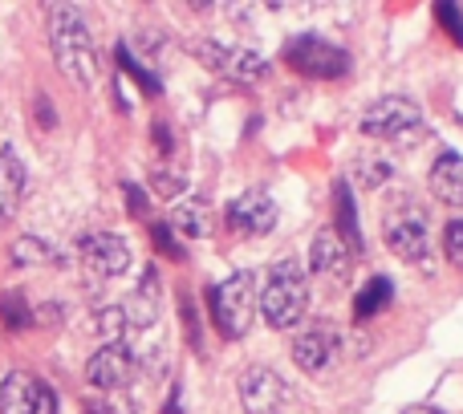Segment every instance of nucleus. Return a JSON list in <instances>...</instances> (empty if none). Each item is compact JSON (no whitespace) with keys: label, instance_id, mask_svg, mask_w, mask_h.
Here are the masks:
<instances>
[{"label":"nucleus","instance_id":"f257e3e1","mask_svg":"<svg viewBox=\"0 0 463 414\" xmlns=\"http://www.w3.org/2000/svg\"><path fill=\"white\" fill-rule=\"evenodd\" d=\"M45 24H49V49H53L57 70L78 89H90L98 81V45H94L86 13L73 5H49Z\"/></svg>","mask_w":463,"mask_h":414},{"label":"nucleus","instance_id":"f03ea898","mask_svg":"<svg viewBox=\"0 0 463 414\" xmlns=\"http://www.w3.org/2000/svg\"><path fill=\"white\" fill-rule=\"evenodd\" d=\"M260 317L269 321V329H293L301 325L305 309H309V277L305 264L297 256H280L264 277V288L256 293Z\"/></svg>","mask_w":463,"mask_h":414},{"label":"nucleus","instance_id":"7ed1b4c3","mask_svg":"<svg viewBox=\"0 0 463 414\" xmlns=\"http://www.w3.org/2000/svg\"><path fill=\"white\" fill-rule=\"evenodd\" d=\"M383 240L399 260H427L431 252V223H427V207L415 195H394L383 212Z\"/></svg>","mask_w":463,"mask_h":414},{"label":"nucleus","instance_id":"20e7f679","mask_svg":"<svg viewBox=\"0 0 463 414\" xmlns=\"http://www.w3.org/2000/svg\"><path fill=\"white\" fill-rule=\"evenodd\" d=\"M208 309H212V325L224 342H236V337L248 334L256 313V285L252 272H232L228 280L208 288Z\"/></svg>","mask_w":463,"mask_h":414},{"label":"nucleus","instance_id":"39448f33","mask_svg":"<svg viewBox=\"0 0 463 414\" xmlns=\"http://www.w3.org/2000/svg\"><path fill=\"white\" fill-rule=\"evenodd\" d=\"M285 65L293 73H301V78L309 81H334V78H345L354 65V57L345 53L342 45H334V41L317 37V33H297L293 41L285 45Z\"/></svg>","mask_w":463,"mask_h":414},{"label":"nucleus","instance_id":"423d86ee","mask_svg":"<svg viewBox=\"0 0 463 414\" xmlns=\"http://www.w3.org/2000/svg\"><path fill=\"white\" fill-rule=\"evenodd\" d=\"M423 130V106L415 98L386 94L362 114V135L366 138H386V143H402V138H419Z\"/></svg>","mask_w":463,"mask_h":414},{"label":"nucleus","instance_id":"0eeeda50","mask_svg":"<svg viewBox=\"0 0 463 414\" xmlns=\"http://www.w3.org/2000/svg\"><path fill=\"white\" fill-rule=\"evenodd\" d=\"M187 49H192L208 70L224 73L228 81H240V86H256V81L269 78V57H260L256 49L224 45V41H212V37H195Z\"/></svg>","mask_w":463,"mask_h":414},{"label":"nucleus","instance_id":"6e6552de","mask_svg":"<svg viewBox=\"0 0 463 414\" xmlns=\"http://www.w3.org/2000/svg\"><path fill=\"white\" fill-rule=\"evenodd\" d=\"M236 394L244 414H288L293 407V386L272 366H248L236 378Z\"/></svg>","mask_w":463,"mask_h":414},{"label":"nucleus","instance_id":"1a4fd4ad","mask_svg":"<svg viewBox=\"0 0 463 414\" xmlns=\"http://www.w3.org/2000/svg\"><path fill=\"white\" fill-rule=\"evenodd\" d=\"M0 414H57V394L29 370H13L0 382Z\"/></svg>","mask_w":463,"mask_h":414},{"label":"nucleus","instance_id":"9d476101","mask_svg":"<svg viewBox=\"0 0 463 414\" xmlns=\"http://www.w3.org/2000/svg\"><path fill=\"white\" fill-rule=\"evenodd\" d=\"M130 374H135V350H130L127 342H106L102 350H94L86 362V382L106 394L127 386Z\"/></svg>","mask_w":463,"mask_h":414},{"label":"nucleus","instance_id":"9b49d317","mask_svg":"<svg viewBox=\"0 0 463 414\" xmlns=\"http://www.w3.org/2000/svg\"><path fill=\"white\" fill-rule=\"evenodd\" d=\"M78 252L86 260V268L98 272V277H122L130 268V260H135L130 244L122 236H114V231H86L78 240Z\"/></svg>","mask_w":463,"mask_h":414},{"label":"nucleus","instance_id":"f8f14e48","mask_svg":"<svg viewBox=\"0 0 463 414\" xmlns=\"http://www.w3.org/2000/svg\"><path fill=\"white\" fill-rule=\"evenodd\" d=\"M288 353H293V362L305 370V374H321V370L337 358V334L326 325V321L305 325V329H297V334H293Z\"/></svg>","mask_w":463,"mask_h":414},{"label":"nucleus","instance_id":"ddd939ff","mask_svg":"<svg viewBox=\"0 0 463 414\" xmlns=\"http://www.w3.org/2000/svg\"><path fill=\"white\" fill-rule=\"evenodd\" d=\"M228 228L244 231V236H264V231L277 228V203L264 192H244L228 203Z\"/></svg>","mask_w":463,"mask_h":414},{"label":"nucleus","instance_id":"4468645a","mask_svg":"<svg viewBox=\"0 0 463 414\" xmlns=\"http://www.w3.org/2000/svg\"><path fill=\"white\" fill-rule=\"evenodd\" d=\"M354 260H358V256H354L350 248L337 240L334 228H321L317 236H313V244H309V272H317V277H326V280H345V277H350V268H354Z\"/></svg>","mask_w":463,"mask_h":414},{"label":"nucleus","instance_id":"2eb2a0df","mask_svg":"<svg viewBox=\"0 0 463 414\" xmlns=\"http://www.w3.org/2000/svg\"><path fill=\"white\" fill-rule=\"evenodd\" d=\"M427 187L439 203L463 207V155L459 151H443L435 155L431 171H427Z\"/></svg>","mask_w":463,"mask_h":414},{"label":"nucleus","instance_id":"dca6fc26","mask_svg":"<svg viewBox=\"0 0 463 414\" xmlns=\"http://www.w3.org/2000/svg\"><path fill=\"white\" fill-rule=\"evenodd\" d=\"M334 231L354 256H362L366 240H362V220H358V203H354V192L345 179L334 183Z\"/></svg>","mask_w":463,"mask_h":414},{"label":"nucleus","instance_id":"f3484780","mask_svg":"<svg viewBox=\"0 0 463 414\" xmlns=\"http://www.w3.org/2000/svg\"><path fill=\"white\" fill-rule=\"evenodd\" d=\"M24 195V163L16 146H0V223L13 220Z\"/></svg>","mask_w":463,"mask_h":414},{"label":"nucleus","instance_id":"a211bd4d","mask_svg":"<svg viewBox=\"0 0 463 414\" xmlns=\"http://www.w3.org/2000/svg\"><path fill=\"white\" fill-rule=\"evenodd\" d=\"M394 301V280L391 277H370L366 285L354 293V321H374Z\"/></svg>","mask_w":463,"mask_h":414},{"label":"nucleus","instance_id":"6ab92c4d","mask_svg":"<svg viewBox=\"0 0 463 414\" xmlns=\"http://www.w3.org/2000/svg\"><path fill=\"white\" fill-rule=\"evenodd\" d=\"M171 228L184 231V236H192V240H203V236L212 231V212H208V203H203V200H184V203H175V212H171Z\"/></svg>","mask_w":463,"mask_h":414},{"label":"nucleus","instance_id":"aec40b11","mask_svg":"<svg viewBox=\"0 0 463 414\" xmlns=\"http://www.w3.org/2000/svg\"><path fill=\"white\" fill-rule=\"evenodd\" d=\"M13 260L21 264V268H33V264H65V256L57 252L49 240H41V236H21V240H13Z\"/></svg>","mask_w":463,"mask_h":414},{"label":"nucleus","instance_id":"412c9836","mask_svg":"<svg viewBox=\"0 0 463 414\" xmlns=\"http://www.w3.org/2000/svg\"><path fill=\"white\" fill-rule=\"evenodd\" d=\"M114 57H118V70L127 73V78H135L143 94H151V98H155V94H163V81L155 78V73L146 70V65L138 61L135 53H130V49H127V41H118V45H114Z\"/></svg>","mask_w":463,"mask_h":414},{"label":"nucleus","instance_id":"4be33fe9","mask_svg":"<svg viewBox=\"0 0 463 414\" xmlns=\"http://www.w3.org/2000/svg\"><path fill=\"white\" fill-rule=\"evenodd\" d=\"M94 321H98V334H102L106 342H122V337H127V329L135 325L127 305H106V309H98Z\"/></svg>","mask_w":463,"mask_h":414},{"label":"nucleus","instance_id":"5701e85b","mask_svg":"<svg viewBox=\"0 0 463 414\" xmlns=\"http://www.w3.org/2000/svg\"><path fill=\"white\" fill-rule=\"evenodd\" d=\"M151 187H155V195H159V200H175V195H184L187 179H184V171H175L171 163H159V167H155V175H151Z\"/></svg>","mask_w":463,"mask_h":414},{"label":"nucleus","instance_id":"b1692460","mask_svg":"<svg viewBox=\"0 0 463 414\" xmlns=\"http://www.w3.org/2000/svg\"><path fill=\"white\" fill-rule=\"evenodd\" d=\"M0 317H5V325L8 329H24V325H33V309H29V301H24L21 293H5V301H0Z\"/></svg>","mask_w":463,"mask_h":414},{"label":"nucleus","instance_id":"393cba45","mask_svg":"<svg viewBox=\"0 0 463 414\" xmlns=\"http://www.w3.org/2000/svg\"><path fill=\"white\" fill-rule=\"evenodd\" d=\"M435 21H439V29L463 49V8L451 5V0H439V5H435Z\"/></svg>","mask_w":463,"mask_h":414},{"label":"nucleus","instance_id":"a878e982","mask_svg":"<svg viewBox=\"0 0 463 414\" xmlns=\"http://www.w3.org/2000/svg\"><path fill=\"white\" fill-rule=\"evenodd\" d=\"M151 240H155V248H159L167 260H187V248L179 244V236H175L171 223H151Z\"/></svg>","mask_w":463,"mask_h":414},{"label":"nucleus","instance_id":"bb28decb","mask_svg":"<svg viewBox=\"0 0 463 414\" xmlns=\"http://www.w3.org/2000/svg\"><path fill=\"white\" fill-rule=\"evenodd\" d=\"M391 175H394V167L386 159H358V183L370 187V192H378Z\"/></svg>","mask_w":463,"mask_h":414},{"label":"nucleus","instance_id":"cd10ccee","mask_svg":"<svg viewBox=\"0 0 463 414\" xmlns=\"http://www.w3.org/2000/svg\"><path fill=\"white\" fill-rule=\"evenodd\" d=\"M443 256L451 260V268H463V220L443 223Z\"/></svg>","mask_w":463,"mask_h":414},{"label":"nucleus","instance_id":"c85d7f7f","mask_svg":"<svg viewBox=\"0 0 463 414\" xmlns=\"http://www.w3.org/2000/svg\"><path fill=\"white\" fill-rule=\"evenodd\" d=\"M151 143L159 146L163 159H171V151H175V135H171L167 122H155V127H151Z\"/></svg>","mask_w":463,"mask_h":414},{"label":"nucleus","instance_id":"c756f323","mask_svg":"<svg viewBox=\"0 0 463 414\" xmlns=\"http://www.w3.org/2000/svg\"><path fill=\"white\" fill-rule=\"evenodd\" d=\"M122 195H127V207H130V215H146V192L138 183H122Z\"/></svg>","mask_w":463,"mask_h":414},{"label":"nucleus","instance_id":"7c9ffc66","mask_svg":"<svg viewBox=\"0 0 463 414\" xmlns=\"http://www.w3.org/2000/svg\"><path fill=\"white\" fill-rule=\"evenodd\" d=\"M33 110H37V122H41V127H45V130H53V102H49V94H37V102H33Z\"/></svg>","mask_w":463,"mask_h":414},{"label":"nucleus","instance_id":"2f4dec72","mask_svg":"<svg viewBox=\"0 0 463 414\" xmlns=\"http://www.w3.org/2000/svg\"><path fill=\"white\" fill-rule=\"evenodd\" d=\"M184 329H187V342H192V345H200V321H195L192 301H184Z\"/></svg>","mask_w":463,"mask_h":414},{"label":"nucleus","instance_id":"473e14b6","mask_svg":"<svg viewBox=\"0 0 463 414\" xmlns=\"http://www.w3.org/2000/svg\"><path fill=\"white\" fill-rule=\"evenodd\" d=\"M86 414H118V410L106 407V402H94V399H90V402H86Z\"/></svg>","mask_w":463,"mask_h":414},{"label":"nucleus","instance_id":"72a5a7b5","mask_svg":"<svg viewBox=\"0 0 463 414\" xmlns=\"http://www.w3.org/2000/svg\"><path fill=\"white\" fill-rule=\"evenodd\" d=\"M399 414H443V410H435V407H423V402H419V407H407V410H399Z\"/></svg>","mask_w":463,"mask_h":414}]
</instances>
